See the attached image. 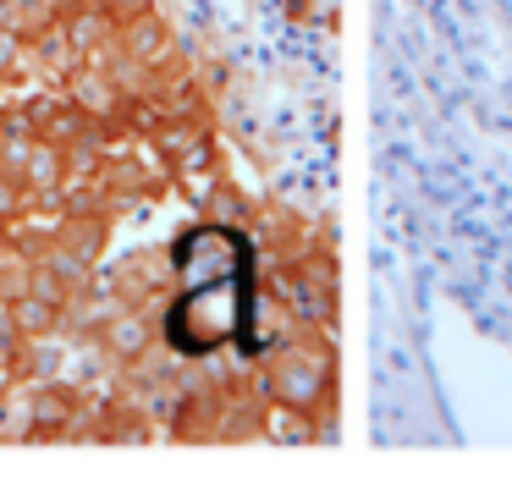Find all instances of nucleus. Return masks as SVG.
Returning a JSON list of instances; mask_svg holds the SVG:
<instances>
[]
</instances>
